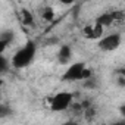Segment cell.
Returning a JSON list of instances; mask_svg holds the SVG:
<instances>
[{
    "label": "cell",
    "mask_w": 125,
    "mask_h": 125,
    "mask_svg": "<svg viewBox=\"0 0 125 125\" xmlns=\"http://www.w3.org/2000/svg\"><path fill=\"white\" fill-rule=\"evenodd\" d=\"M35 52H37V46L32 40H28L25 43L24 47H21L13 56H12V66L16 68V69H22V68H27L34 56H35Z\"/></svg>",
    "instance_id": "obj_1"
},
{
    "label": "cell",
    "mask_w": 125,
    "mask_h": 125,
    "mask_svg": "<svg viewBox=\"0 0 125 125\" xmlns=\"http://www.w3.org/2000/svg\"><path fill=\"white\" fill-rule=\"evenodd\" d=\"M75 94L69 93V91H59L56 93L53 97H50V109L53 112H63L66 110L69 106H72Z\"/></svg>",
    "instance_id": "obj_2"
},
{
    "label": "cell",
    "mask_w": 125,
    "mask_h": 125,
    "mask_svg": "<svg viewBox=\"0 0 125 125\" xmlns=\"http://www.w3.org/2000/svg\"><path fill=\"white\" fill-rule=\"evenodd\" d=\"M85 63L84 62H75V63H72L66 71L65 74L62 75V80L63 81H84V69H85Z\"/></svg>",
    "instance_id": "obj_3"
},
{
    "label": "cell",
    "mask_w": 125,
    "mask_h": 125,
    "mask_svg": "<svg viewBox=\"0 0 125 125\" xmlns=\"http://www.w3.org/2000/svg\"><path fill=\"white\" fill-rule=\"evenodd\" d=\"M121 43H122V35L119 32H113L99 40V49L103 52H113L121 46Z\"/></svg>",
    "instance_id": "obj_4"
},
{
    "label": "cell",
    "mask_w": 125,
    "mask_h": 125,
    "mask_svg": "<svg viewBox=\"0 0 125 125\" xmlns=\"http://www.w3.org/2000/svg\"><path fill=\"white\" fill-rule=\"evenodd\" d=\"M103 30L104 28H102L100 25H97V24H91V25H87V27H84L83 28V34H84V37L87 38V40H102L103 37Z\"/></svg>",
    "instance_id": "obj_5"
},
{
    "label": "cell",
    "mask_w": 125,
    "mask_h": 125,
    "mask_svg": "<svg viewBox=\"0 0 125 125\" xmlns=\"http://www.w3.org/2000/svg\"><path fill=\"white\" fill-rule=\"evenodd\" d=\"M94 24L100 25L102 28H107V27H110L112 24H115V21H113V16H112L110 12H104V13H102V15H99V16L96 18Z\"/></svg>",
    "instance_id": "obj_6"
},
{
    "label": "cell",
    "mask_w": 125,
    "mask_h": 125,
    "mask_svg": "<svg viewBox=\"0 0 125 125\" xmlns=\"http://www.w3.org/2000/svg\"><path fill=\"white\" fill-rule=\"evenodd\" d=\"M13 40V32L12 31H3L0 35V53H3L6 50V47L12 43Z\"/></svg>",
    "instance_id": "obj_7"
},
{
    "label": "cell",
    "mask_w": 125,
    "mask_h": 125,
    "mask_svg": "<svg viewBox=\"0 0 125 125\" xmlns=\"http://www.w3.org/2000/svg\"><path fill=\"white\" fill-rule=\"evenodd\" d=\"M71 56H72V50H71L69 46H66V44L60 46L59 53H57V57H59V62H60V63H66V62L71 59Z\"/></svg>",
    "instance_id": "obj_8"
},
{
    "label": "cell",
    "mask_w": 125,
    "mask_h": 125,
    "mask_svg": "<svg viewBox=\"0 0 125 125\" xmlns=\"http://www.w3.org/2000/svg\"><path fill=\"white\" fill-rule=\"evenodd\" d=\"M21 18H22V24L24 25H34V19H32V15L28 9H22L21 10Z\"/></svg>",
    "instance_id": "obj_9"
},
{
    "label": "cell",
    "mask_w": 125,
    "mask_h": 125,
    "mask_svg": "<svg viewBox=\"0 0 125 125\" xmlns=\"http://www.w3.org/2000/svg\"><path fill=\"white\" fill-rule=\"evenodd\" d=\"M43 19H46L47 22L54 19V10L52 8H44L43 9Z\"/></svg>",
    "instance_id": "obj_10"
},
{
    "label": "cell",
    "mask_w": 125,
    "mask_h": 125,
    "mask_svg": "<svg viewBox=\"0 0 125 125\" xmlns=\"http://www.w3.org/2000/svg\"><path fill=\"white\" fill-rule=\"evenodd\" d=\"M110 13L113 16V21L115 22H122L125 19V12L124 10H112Z\"/></svg>",
    "instance_id": "obj_11"
},
{
    "label": "cell",
    "mask_w": 125,
    "mask_h": 125,
    "mask_svg": "<svg viewBox=\"0 0 125 125\" xmlns=\"http://www.w3.org/2000/svg\"><path fill=\"white\" fill-rule=\"evenodd\" d=\"M0 71L2 72L8 71V59L5 56H0Z\"/></svg>",
    "instance_id": "obj_12"
},
{
    "label": "cell",
    "mask_w": 125,
    "mask_h": 125,
    "mask_svg": "<svg viewBox=\"0 0 125 125\" xmlns=\"http://www.w3.org/2000/svg\"><path fill=\"white\" fill-rule=\"evenodd\" d=\"M115 74H116L118 77H124V78H125V68H118V69L115 71Z\"/></svg>",
    "instance_id": "obj_13"
},
{
    "label": "cell",
    "mask_w": 125,
    "mask_h": 125,
    "mask_svg": "<svg viewBox=\"0 0 125 125\" xmlns=\"http://www.w3.org/2000/svg\"><path fill=\"white\" fill-rule=\"evenodd\" d=\"M116 83H118L119 87H125V78L124 77H118V81Z\"/></svg>",
    "instance_id": "obj_14"
},
{
    "label": "cell",
    "mask_w": 125,
    "mask_h": 125,
    "mask_svg": "<svg viewBox=\"0 0 125 125\" xmlns=\"http://www.w3.org/2000/svg\"><path fill=\"white\" fill-rule=\"evenodd\" d=\"M119 113H121V115L125 118V104H122V106L119 107Z\"/></svg>",
    "instance_id": "obj_15"
},
{
    "label": "cell",
    "mask_w": 125,
    "mask_h": 125,
    "mask_svg": "<svg viewBox=\"0 0 125 125\" xmlns=\"http://www.w3.org/2000/svg\"><path fill=\"white\" fill-rule=\"evenodd\" d=\"M110 125H125V119H122L119 122H115V124H110Z\"/></svg>",
    "instance_id": "obj_16"
},
{
    "label": "cell",
    "mask_w": 125,
    "mask_h": 125,
    "mask_svg": "<svg viewBox=\"0 0 125 125\" xmlns=\"http://www.w3.org/2000/svg\"><path fill=\"white\" fill-rule=\"evenodd\" d=\"M62 125H78V124L74 122V121H69V122H65V124H62Z\"/></svg>",
    "instance_id": "obj_17"
}]
</instances>
